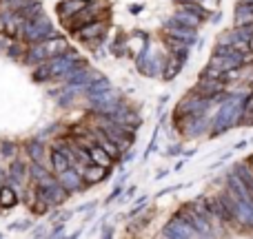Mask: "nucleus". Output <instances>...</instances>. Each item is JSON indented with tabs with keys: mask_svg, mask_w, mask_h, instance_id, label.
I'll use <instances>...</instances> for the list:
<instances>
[{
	"mask_svg": "<svg viewBox=\"0 0 253 239\" xmlns=\"http://www.w3.org/2000/svg\"><path fill=\"white\" fill-rule=\"evenodd\" d=\"M51 35H56V31H53L51 20H49L44 13H40V16H36V18H31V20L22 22L20 38L25 40V42L34 44V42H40V40L51 38Z\"/></svg>",
	"mask_w": 253,
	"mask_h": 239,
	"instance_id": "f257e3e1",
	"label": "nucleus"
},
{
	"mask_svg": "<svg viewBox=\"0 0 253 239\" xmlns=\"http://www.w3.org/2000/svg\"><path fill=\"white\" fill-rule=\"evenodd\" d=\"M209 98L207 96H200L198 91L189 93V96H184V100L178 102V106H175V120L178 118H184V115H193V113H207V109H209Z\"/></svg>",
	"mask_w": 253,
	"mask_h": 239,
	"instance_id": "f03ea898",
	"label": "nucleus"
},
{
	"mask_svg": "<svg viewBox=\"0 0 253 239\" xmlns=\"http://www.w3.org/2000/svg\"><path fill=\"white\" fill-rule=\"evenodd\" d=\"M74 34H76V38L83 40L84 44H100L102 38L107 35V22L96 18V20H89V22H84V25H80Z\"/></svg>",
	"mask_w": 253,
	"mask_h": 239,
	"instance_id": "7ed1b4c3",
	"label": "nucleus"
},
{
	"mask_svg": "<svg viewBox=\"0 0 253 239\" xmlns=\"http://www.w3.org/2000/svg\"><path fill=\"white\" fill-rule=\"evenodd\" d=\"M178 126L184 135L189 137H198V135H205L211 126V120L207 118L205 113H193V115H184V118H178Z\"/></svg>",
	"mask_w": 253,
	"mask_h": 239,
	"instance_id": "20e7f679",
	"label": "nucleus"
},
{
	"mask_svg": "<svg viewBox=\"0 0 253 239\" xmlns=\"http://www.w3.org/2000/svg\"><path fill=\"white\" fill-rule=\"evenodd\" d=\"M118 102H120V98L114 89H105V91H100V93L89 96V104H91V109L100 115L114 113V109L118 106Z\"/></svg>",
	"mask_w": 253,
	"mask_h": 239,
	"instance_id": "39448f33",
	"label": "nucleus"
},
{
	"mask_svg": "<svg viewBox=\"0 0 253 239\" xmlns=\"http://www.w3.org/2000/svg\"><path fill=\"white\" fill-rule=\"evenodd\" d=\"M162 237H198V231L182 217V215H173V217L167 222L165 231H162Z\"/></svg>",
	"mask_w": 253,
	"mask_h": 239,
	"instance_id": "423d86ee",
	"label": "nucleus"
},
{
	"mask_svg": "<svg viewBox=\"0 0 253 239\" xmlns=\"http://www.w3.org/2000/svg\"><path fill=\"white\" fill-rule=\"evenodd\" d=\"M27 179H29V169H27V164L20 160H11L9 171L4 173V184H9V186H13V188H22L27 184Z\"/></svg>",
	"mask_w": 253,
	"mask_h": 239,
	"instance_id": "0eeeda50",
	"label": "nucleus"
},
{
	"mask_svg": "<svg viewBox=\"0 0 253 239\" xmlns=\"http://www.w3.org/2000/svg\"><path fill=\"white\" fill-rule=\"evenodd\" d=\"M165 34H167V35H171V38L182 40V42H187V44H193V42L198 40L196 29L180 25V22L175 20V18H171V20H167V22H165Z\"/></svg>",
	"mask_w": 253,
	"mask_h": 239,
	"instance_id": "6e6552de",
	"label": "nucleus"
},
{
	"mask_svg": "<svg viewBox=\"0 0 253 239\" xmlns=\"http://www.w3.org/2000/svg\"><path fill=\"white\" fill-rule=\"evenodd\" d=\"M58 177V184H60L62 188H65L67 193H78V191H84V182H83V175H80V171H76L74 166H69V169H65L62 173L56 175Z\"/></svg>",
	"mask_w": 253,
	"mask_h": 239,
	"instance_id": "1a4fd4ad",
	"label": "nucleus"
},
{
	"mask_svg": "<svg viewBox=\"0 0 253 239\" xmlns=\"http://www.w3.org/2000/svg\"><path fill=\"white\" fill-rule=\"evenodd\" d=\"M80 175H83L84 186H91V184L102 182V179L109 175V169H105V166H100V164H91V162H89V164L83 166Z\"/></svg>",
	"mask_w": 253,
	"mask_h": 239,
	"instance_id": "9d476101",
	"label": "nucleus"
},
{
	"mask_svg": "<svg viewBox=\"0 0 253 239\" xmlns=\"http://www.w3.org/2000/svg\"><path fill=\"white\" fill-rule=\"evenodd\" d=\"M40 47H42L44 51V58H53V56H60V53H65L67 49H69V44H67L65 38H60V35H51V38L47 40H40Z\"/></svg>",
	"mask_w": 253,
	"mask_h": 239,
	"instance_id": "9b49d317",
	"label": "nucleus"
},
{
	"mask_svg": "<svg viewBox=\"0 0 253 239\" xmlns=\"http://www.w3.org/2000/svg\"><path fill=\"white\" fill-rule=\"evenodd\" d=\"M209 67H213V69H218L220 73H224V71H231V69H240L242 60L231 58V56H220V53H213L211 60H209Z\"/></svg>",
	"mask_w": 253,
	"mask_h": 239,
	"instance_id": "f8f14e48",
	"label": "nucleus"
},
{
	"mask_svg": "<svg viewBox=\"0 0 253 239\" xmlns=\"http://www.w3.org/2000/svg\"><path fill=\"white\" fill-rule=\"evenodd\" d=\"M87 155H89V162H91V164H100V166H105V169H109V166L114 164V157H111L102 146H98L96 142L87 146Z\"/></svg>",
	"mask_w": 253,
	"mask_h": 239,
	"instance_id": "ddd939ff",
	"label": "nucleus"
},
{
	"mask_svg": "<svg viewBox=\"0 0 253 239\" xmlns=\"http://www.w3.org/2000/svg\"><path fill=\"white\" fill-rule=\"evenodd\" d=\"M193 91H198L200 96H215V93L224 91V82L222 80H215V78H207V75H202V80L198 82V87L193 89Z\"/></svg>",
	"mask_w": 253,
	"mask_h": 239,
	"instance_id": "4468645a",
	"label": "nucleus"
},
{
	"mask_svg": "<svg viewBox=\"0 0 253 239\" xmlns=\"http://www.w3.org/2000/svg\"><path fill=\"white\" fill-rule=\"evenodd\" d=\"M18 200H20V195H18L16 188L9 186V184H0V208L2 210L13 208L18 204Z\"/></svg>",
	"mask_w": 253,
	"mask_h": 239,
	"instance_id": "2eb2a0df",
	"label": "nucleus"
},
{
	"mask_svg": "<svg viewBox=\"0 0 253 239\" xmlns=\"http://www.w3.org/2000/svg\"><path fill=\"white\" fill-rule=\"evenodd\" d=\"M91 137H93V142H96L98 146H102V148H105V151L109 153L111 157H116V160H118V157L123 155V151H120V148L116 146V142H111V139L107 137V135L102 133L100 129H98V131H93V133H91Z\"/></svg>",
	"mask_w": 253,
	"mask_h": 239,
	"instance_id": "dca6fc26",
	"label": "nucleus"
},
{
	"mask_svg": "<svg viewBox=\"0 0 253 239\" xmlns=\"http://www.w3.org/2000/svg\"><path fill=\"white\" fill-rule=\"evenodd\" d=\"M84 0H62L60 4H58V16L62 18V20H69L74 13H78L80 9L84 7Z\"/></svg>",
	"mask_w": 253,
	"mask_h": 239,
	"instance_id": "f3484780",
	"label": "nucleus"
},
{
	"mask_svg": "<svg viewBox=\"0 0 253 239\" xmlns=\"http://www.w3.org/2000/svg\"><path fill=\"white\" fill-rule=\"evenodd\" d=\"M49 160H51V173L53 175L62 173L65 169H69V157H67L65 153H62L60 148H56V146H53L51 153H49Z\"/></svg>",
	"mask_w": 253,
	"mask_h": 239,
	"instance_id": "a211bd4d",
	"label": "nucleus"
},
{
	"mask_svg": "<svg viewBox=\"0 0 253 239\" xmlns=\"http://www.w3.org/2000/svg\"><path fill=\"white\" fill-rule=\"evenodd\" d=\"M27 155H29L31 162H38V164H44V153H47V146H44L40 139H29L27 142Z\"/></svg>",
	"mask_w": 253,
	"mask_h": 239,
	"instance_id": "6ab92c4d",
	"label": "nucleus"
},
{
	"mask_svg": "<svg viewBox=\"0 0 253 239\" xmlns=\"http://www.w3.org/2000/svg\"><path fill=\"white\" fill-rule=\"evenodd\" d=\"M175 20L180 22V25H184V27H191V29H196L198 25H200L202 20H205V18H200L198 16V13H193V11H187V9H182L180 7L178 11H175Z\"/></svg>",
	"mask_w": 253,
	"mask_h": 239,
	"instance_id": "aec40b11",
	"label": "nucleus"
},
{
	"mask_svg": "<svg viewBox=\"0 0 253 239\" xmlns=\"http://www.w3.org/2000/svg\"><path fill=\"white\" fill-rule=\"evenodd\" d=\"M105 89H111V82L107 78H102V75H96L93 80H89V82L84 84L83 93H87V96H93V93H100V91H105Z\"/></svg>",
	"mask_w": 253,
	"mask_h": 239,
	"instance_id": "412c9836",
	"label": "nucleus"
},
{
	"mask_svg": "<svg viewBox=\"0 0 253 239\" xmlns=\"http://www.w3.org/2000/svg\"><path fill=\"white\" fill-rule=\"evenodd\" d=\"M233 171H236L238 177H240L242 182L249 186V191L253 193V166L249 164V162H240V164L233 166Z\"/></svg>",
	"mask_w": 253,
	"mask_h": 239,
	"instance_id": "4be33fe9",
	"label": "nucleus"
},
{
	"mask_svg": "<svg viewBox=\"0 0 253 239\" xmlns=\"http://www.w3.org/2000/svg\"><path fill=\"white\" fill-rule=\"evenodd\" d=\"M182 69V65H180L178 60H175V58H171V62L167 60L165 62V67H162V78L165 80H173L175 75H178V71Z\"/></svg>",
	"mask_w": 253,
	"mask_h": 239,
	"instance_id": "5701e85b",
	"label": "nucleus"
},
{
	"mask_svg": "<svg viewBox=\"0 0 253 239\" xmlns=\"http://www.w3.org/2000/svg\"><path fill=\"white\" fill-rule=\"evenodd\" d=\"M18 146L13 142H2L0 144V157H7V160H16Z\"/></svg>",
	"mask_w": 253,
	"mask_h": 239,
	"instance_id": "b1692460",
	"label": "nucleus"
},
{
	"mask_svg": "<svg viewBox=\"0 0 253 239\" xmlns=\"http://www.w3.org/2000/svg\"><path fill=\"white\" fill-rule=\"evenodd\" d=\"M31 226H34V222H31V219H20V222L9 224V231H29Z\"/></svg>",
	"mask_w": 253,
	"mask_h": 239,
	"instance_id": "393cba45",
	"label": "nucleus"
},
{
	"mask_svg": "<svg viewBox=\"0 0 253 239\" xmlns=\"http://www.w3.org/2000/svg\"><path fill=\"white\" fill-rule=\"evenodd\" d=\"M242 115H247V118H253V91L247 93V98H245V111H242Z\"/></svg>",
	"mask_w": 253,
	"mask_h": 239,
	"instance_id": "a878e982",
	"label": "nucleus"
},
{
	"mask_svg": "<svg viewBox=\"0 0 253 239\" xmlns=\"http://www.w3.org/2000/svg\"><path fill=\"white\" fill-rule=\"evenodd\" d=\"M123 195V186H116L114 191H111V195H109V200H107V204H111V202L116 200V197H120Z\"/></svg>",
	"mask_w": 253,
	"mask_h": 239,
	"instance_id": "bb28decb",
	"label": "nucleus"
},
{
	"mask_svg": "<svg viewBox=\"0 0 253 239\" xmlns=\"http://www.w3.org/2000/svg\"><path fill=\"white\" fill-rule=\"evenodd\" d=\"M31 235H34V237H44V235H47V231H44L42 226H38L34 233H31Z\"/></svg>",
	"mask_w": 253,
	"mask_h": 239,
	"instance_id": "cd10ccee",
	"label": "nucleus"
},
{
	"mask_svg": "<svg viewBox=\"0 0 253 239\" xmlns=\"http://www.w3.org/2000/svg\"><path fill=\"white\" fill-rule=\"evenodd\" d=\"M126 155H125V162H131V160H135V151H129V148H126Z\"/></svg>",
	"mask_w": 253,
	"mask_h": 239,
	"instance_id": "c85d7f7f",
	"label": "nucleus"
},
{
	"mask_svg": "<svg viewBox=\"0 0 253 239\" xmlns=\"http://www.w3.org/2000/svg\"><path fill=\"white\" fill-rule=\"evenodd\" d=\"M140 9H142V4H131V7H129V11L135 16V13H140Z\"/></svg>",
	"mask_w": 253,
	"mask_h": 239,
	"instance_id": "c756f323",
	"label": "nucleus"
},
{
	"mask_svg": "<svg viewBox=\"0 0 253 239\" xmlns=\"http://www.w3.org/2000/svg\"><path fill=\"white\" fill-rule=\"evenodd\" d=\"M180 146H169V148H167V153H169V155H180Z\"/></svg>",
	"mask_w": 253,
	"mask_h": 239,
	"instance_id": "7c9ffc66",
	"label": "nucleus"
},
{
	"mask_svg": "<svg viewBox=\"0 0 253 239\" xmlns=\"http://www.w3.org/2000/svg\"><path fill=\"white\" fill-rule=\"evenodd\" d=\"M167 173H169V171H160V173H158V175H156V179H162V177H165V175H167Z\"/></svg>",
	"mask_w": 253,
	"mask_h": 239,
	"instance_id": "2f4dec72",
	"label": "nucleus"
},
{
	"mask_svg": "<svg viewBox=\"0 0 253 239\" xmlns=\"http://www.w3.org/2000/svg\"><path fill=\"white\" fill-rule=\"evenodd\" d=\"M240 2H245V4H249V2H253V0H240Z\"/></svg>",
	"mask_w": 253,
	"mask_h": 239,
	"instance_id": "473e14b6",
	"label": "nucleus"
},
{
	"mask_svg": "<svg viewBox=\"0 0 253 239\" xmlns=\"http://www.w3.org/2000/svg\"><path fill=\"white\" fill-rule=\"evenodd\" d=\"M175 2H191V0H175Z\"/></svg>",
	"mask_w": 253,
	"mask_h": 239,
	"instance_id": "72a5a7b5",
	"label": "nucleus"
},
{
	"mask_svg": "<svg viewBox=\"0 0 253 239\" xmlns=\"http://www.w3.org/2000/svg\"><path fill=\"white\" fill-rule=\"evenodd\" d=\"M84 2H96V0H84Z\"/></svg>",
	"mask_w": 253,
	"mask_h": 239,
	"instance_id": "f704fd0d",
	"label": "nucleus"
},
{
	"mask_svg": "<svg viewBox=\"0 0 253 239\" xmlns=\"http://www.w3.org/2000/svg\"><path fill=\"white\" fill-rule=\"evenodd\" d=\"M249 164H251V166H253V157H251V160H249Z\"/></svg>",
	"mask_w": 253,
	"mask_h": 239,
	"instance_id": "c9c22d12",
	"label": "nucleus"
}]
</instances>
